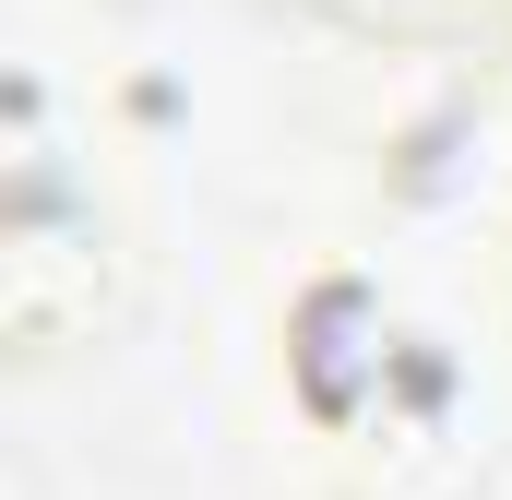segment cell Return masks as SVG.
Segmentation results:
<instances>
[{
	"mask_svg": "<svg viewBox=\"0 0 512 500\" xmlns=\"http://www.w3.org/2000/svg\"><path fill=\"white\" fill-rule=\"evenodd\" d=\"M370 322H382L370 286H322V298H310V322H298V381H310L322 417H358V334H370Z\"/></svg>",
	"mask_w": 512,
	"mask_h": 500,
	"instance_id": "cell-1",
	"label": "cell"
}]
</instances>
